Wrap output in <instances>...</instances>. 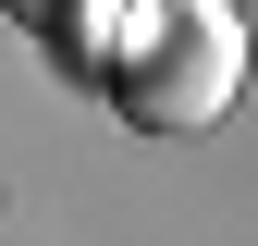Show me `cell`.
<instances>
[{"mask_svg":"<svg viewBox=\"0 0 258 246\" xmlns=\"http://www.w3.org/2000/svg\"><path fill=\"white\" fill-rule=\"evenodd\" d=\"M86 61H99V86H111L123 123H148V136H209V123L246 99V13L234 0H148V13L111 25Z\"/></svg>","mask_w":258,"mask_h":246,"instance_id":"1","label":"cell"},{"mask_svg":"<svg viewBox=\"0 0 258 246\" xmlns=\"http://www.w3.org/2000/svg\"><path fill=\"white\" fill-rule=\"evenodd\" d=\"M13 25H37V37H61V0H13Z\"/></svg>","mask_w":258,"mask_h":246,"instance_id":"2","label":"cell"}]
</instances>
